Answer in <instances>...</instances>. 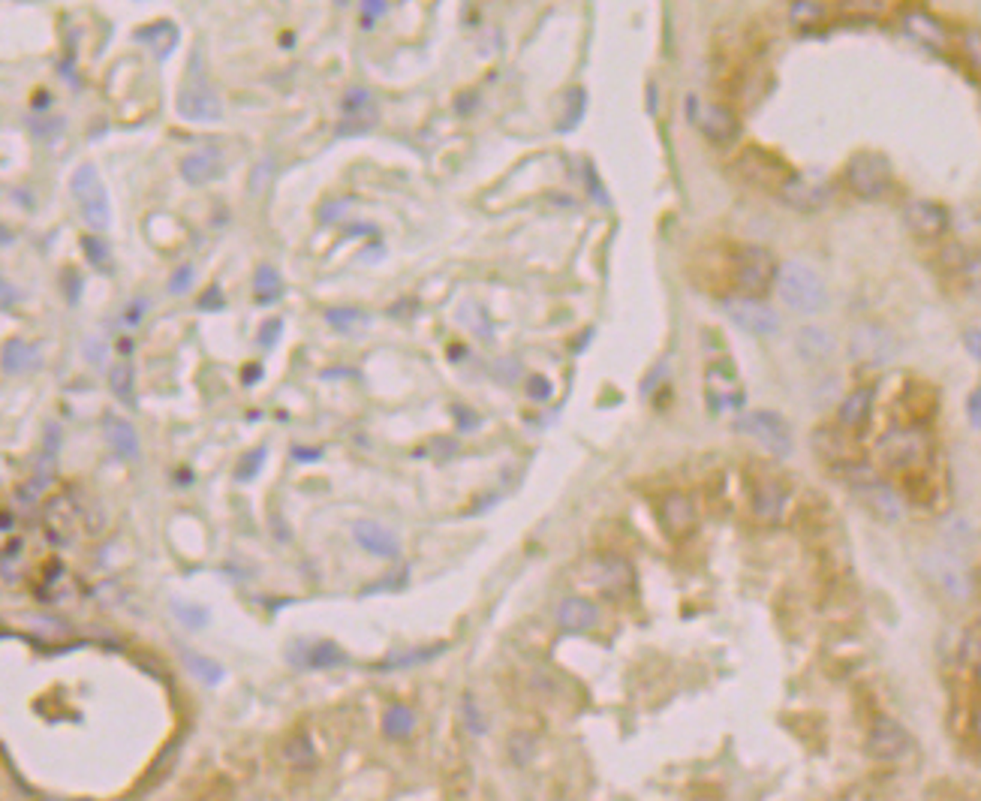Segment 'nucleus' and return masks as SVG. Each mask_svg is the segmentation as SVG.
<instances>
[{
    "label": "nucleus",
    "instance_id": "nucleus-1",
    "mask_svg": "<svg viewBox=\"0 0 981 801\" xmlns=\"http://www.w3.org/2000/svg\"><path fill=\"white\" fill-rule=\"evenodd\" d=\"M728 268H732V284H735V290L741 293V299H753V302H759L762 295L771 290L773 277H777V263H773V256L764 247H755V245L737 247L732 254Z\"/></svg>",
    "mask_w": 981,
    "mask_h": 801
},
{
    "label": "nucleus",
    "instance_id": "nucleus-2",
    "mask_svg": "<svg viewBox=\"0 0 981 801\" xmlns=\"http://www.w3.org/2000/svg\"><path fill=\"white\" fill-rule=\"evenodd\" d=\"M178 115L187 118V121H199V124L223 118L220 97L214 94V88L208 85V76L202 73L199 51L190 58V67H187L181 94H178Z\"/></svg>",
    "mask_w": 981,
    "mask_h": 801
},
{
    "label": "nucleus",
    "instance_id": "nucleus-3",
    "mask_svg": "<svg viewBox=\"0 0 981 801\" xmlns=\"http://www.w3.org/2000/svg\"><path fill=\"white\" fill-rule=\"evenodd\" d=\"M777 286H780L782 302L798 313H816L819 308H825V302H828L822 277L804 263L782 265L777 272Z\"/></svg>",
    "mask_w": 981,
    "mask_h": 801
},
{
    "label": "nucleus",
    "instance_id": "nucleus-4",
    "mask_svg": "<svg viewBox=\"0 0 981 801\" xmlns=\"http://www.w3.org/2000/svg\"><path fill=\"white\" fill-rule=\"evenodd\" d=\"M69 187H73L76 205H79V211H82L88 227H91L94 232L109 229V223H112L109 193H106L100 175H97V166H91V163L79 166L73 172V182H69Z\"/></svg>",
    "mask_w": 981,
    "mask_h": 801
},
{
    "label": "nucleus",
    "instance_id": "nucleus-5",
    "mask_svg": "<svg viewBox=\"0 0 981 801\" xmlns=\"http://www.w3.org/2000/svg\"><path fill=\"white\" fill-rule=\"evenodd\" d=\"M891 163L876 151H858L846 166V187L861 200H879L891 187Z\"/></svg>",
    "mask_w": 981,
    "mask_h": 801
},
{
    "label": "nucleus",
    "instance_id": "nucleus-6",
    "mask_svg": "<svg viewBox=\"0 0 981 801\" xmlns=\"http://www.w3.org/2000/svg\"><path fill=\"white\" fill-rule=\"evenodd\" d=\"M879 455L891 470H915V467L927 464L930 458V443L924 434H918L915 428H894L891 434L879 443Z\"/></svg>",
    "mask_w": 981,
    "mask_h": 801
},
{
    "label": "nucleus",
    "instance_id": "nucleus-7",
    "mask_svg": "<svg viewBox=\"0 0 981 801\" xmlns=\"http://www.w3.org/2000/svg\"><path fill=\"white\" fill-rule=\"evenodd\" d=\"M737 169H741V175L750 184H759L764 191H777V193L786 191L789 182L795 178V172L777 154H771L764 148H746L741 160H737Z\"/></svg>",
    "mask_w": 981,
    "mask_h": 801
},
{
    "label": "nucleus",
    "instance_id": "nucleus-8",
    "mask_svg": "<svg viewBox=\"0 0 981 801\" xmlns=\"http://www.w3.org/2000/svg\"><path fill=\"white\" fill-rule=\"evenodd\" d=\"M737 431L759 440L762 446H768L773 455H789L791 452V431L786 419L768 410H753L737 416Z\"/></svg>",
    "mask_w": 981,
    "mask_h": 801
},
{
    "label": "nucleus",
    "instance_id": "nucleus-9",
    "mask_svg": "<svg viewBox=\"0 0 981 801\" xmlns=\"http://www.w3.org/2000/svg\"><path fill=\"white\" fill-rule=\"evenodd\" d=\"M705 392H708L710 413H728L744 404V389H741V380H737L732 362H717L708 368Z\"/></svg>",
    "mask_w": 981,
    "mask_h": 801
},
{
    "label": "nucleus",
    "instance_id": "nucleus-10",
    "mask_svg": "<svg viewBox=\"0 0 981 801\" xmlns=\"http://www.w3.org/2000/svg\"><path fill=\"white\" fill-rule=\"evenodd\" d=\"M689 121L705 133L710 142L717 145H728L737 136V118L728 106H699L696 97H689Z\"/></svg>",
    "mask_w": 981,
    "mask_h": 801
},
{
    "label": "nucleus",
    "instance_id": "nucleus-11",
    "mask_svg": "<svg viewBox=\"0 0 981 801\" xmlns=\"http://www.w3.org/2000/svg\"><path fill=\"white\" fill-rule=\"evenodd\" d=\"M723 308H726L728 317L737 322V326L753 331V335L768 338V335H777V331H780L777 313H773L768 304H762V302L741 299V295H728V299L723 302Z\"/></svg>",
    "mask_w": 981,
    "mask_h": 801
},
{
    "label": "nucleus",
    "instance_id": "nucleus-12",
    "mask_svg": "<svg viewBox=\"0 0 981 801\" xmlns=\"http://www.w3.org/2000/svg\"><path fill=\"white\" fill-rule=\"evenodd\" d=\"M909 747H912V738H909V732L897 723V720H891V717L873 720V729H870L873 756H879V759H900V756L909 753Z\"/></svg>",
    "mask_w": 981,
    "mask_h": 801
},
{
    "label": "nucleus",
    "instance_id": "nucleus-13",
    "mask_svg": "<svg viewBox=\"0 0 981 801\" xmlns=\"http://www.w3.org/2000/svg\"><path fill=\"white\" fill-rule=\"evenodd\" d=\"M903 218H906V227L921 238H936V236H942V232L949 229V211H945L942 205L930 202V200L909 202Z\"/></svg>",
    "mask_w": 981,
    "mask_h": 801
},
{
    "label": "nucleus",
    "instance_id": "nucleus-14",
    "mask_svg": "<svg viewBox=\"0 0 981 801\" xmlns=\"http://www.w3.org/2000/svg\"><path fill=\"white\" fill-rule=\"evenodd\" d=\"M42 521H46V534L51 543H69L76 534V525H79V509L73 507V500L67 498V494H60V498H55L46 507V516H42Z\"/></svg>",
    "mask_w": 981,
    "mask_h": 801
},
{
    "label": "nucleus",
    "instance_id": "nucleus-15",
    "mask_svg": "<svg viewBox=\"0 0 981 801\" xmlns=\"http://www.w3.org/2000/svg\"><path fill=\"white\" fill-rule=\"evenodd\" d=\"M789 494L777 480H762L753 489V516L762 521H777L780 512L786 509Z\"/></svg>",
    "mask_w": 981,
    "mask_h": 801
},
{
    "label": "nucleus",
    "instance_id": "nucleus-16",
    "mask_svg": "<svg viewBox=\"0 0 981 801\" xmlns=\"http://www.w3.org/2000/svg\"><path fill=\"white\" fill-rule=\"evenodd\" d=\"M353 534H356V543L362 548H367L371 554H380V557H398L401 554L398 536H394L392 530L374 525V521H358V525L353 527Z\"/></svg>",
    "mask_w": 981,
    "mask_h": 801
},
{
    "label": "nucleus",
    "instance_id": "nucleus-17",
    "mask_svg": "<svg viewBox=\"0 0 981 801\" xmlns=\"http://www.w3.org/2000/svg\"><path fill=\"white\" fill-rule=\"evenodd\" d=\"M662 527L669 530L671 536H683L689 534L692 527H696V507H692V500L687 498V494H671L669 500L662 503Z\"/></svg>",
    "mask_w": 981,
    "mask_h": 801
},
{
    "label": "nucleus",
    "instance_id": "nucleus-18",
    "mask_svg": "<svg viewBox=\"0 0 981 801\" xmlns=\"http://www.w3.org/2000/svg\"><path fill=\"white\" fill-rule=\"evenodd\" d=\"M557 620H560V627L566 629V633H588L590 627H597L599 611L588 600L569 597V600L560 602V609H557Z\"/></svg>",
    "mask_w": 981,
    "mask_h": 801
},
{
    "label": "nucleus",
    "instance_id": "nucleus-19",
    "mask_svg": "<svg viewBox=\"0 0 981 801\" xmlns=\"http://www.w3.org/2000/svg\"><path fill=\"white\" fill-rule=\"evenodd\" d=\"M873 392L870 386H861V389H855L852 395H846L843 404H840V413H837V419H840L843 428H861L867 425L870 419V410H873Z\"/></svg>",
    "mask_w": 981,
    "mask_h": 801
},
{
    "label": "nucleus",
    "instance_id": "nucleus-20",
    "mask_svg": "<svg viewBox=\"0 0 981 801\" xmlns=\"http://www.w3.org/2000/svg\"><path fill=\"white\" fill-rule=\"evenodd\" d=\"M181 172L190 184H205L211 182V178H220L223 172V160H220V151H196V154L184 157L181 160Z\"/></svg>",
    "mask_w": 981,
    "mask_h": 801
},
{
    "label": "nucleus",
    "instance_id": "nucleus-21",
    "mask_svg": "<svg viewBox=\"0 0 981 801\" xmlns=\"http://www.w3.org/2000/svg\"><path fill=\"white\" fill-rule=\"evenodd\" d=\"M106 434H109V446L118 458H124V461L139 458V434H136V428H133L130 422H124L118 416H109V419H106Z\"/></svg>",
    "mask_w": 981,
    "mask_h": 801
},
{
    "label": "nucleus",
    "instance_id": "nucleus-22",
    "mask_svg": "<svg viewBox=\"0 0 981 801\" xmlns=\"http://www.w3.org/2000/svg\"><path fill=\"white\" fill-rule=\"evenodd\" d=\"M37 365H40V353L31 344H24V340H10V344L4 347V371L6 374H24Z\"/></svg>",
    "mask_w": 981,
    "mask_h": 801
},
{
    "label": "nucleus",
    "instance_id": "nucleus-23",
    "mask_svg": "<svg viewBox=\"0 0 981 801\" xmlns=\"http://www.w3.org/2000/svg\"><path fill=\"white\" fill-rule=\"evenodd\" d=\"M939 265L945 268V272H954V275H969L976 277V256H972V250L960 247V245H949L942 250L939 256Z\"/></svg>",
    "mask_w": 981,
    "mask_h": 801
},
{
    "label": "nucleus",
    "instance_id": "nucleus-24",
    "mask_svg": "<svg viewBox=\"0 0 981 801\" xmlns=\"http://www.w3.org/2000/svg\"><path fill=\"white\" fill-rule=\"evenodd\" d=\"M254 290H256V302L259 304H272V302L281 299L283 281H281V275H277L272 265H263L256 272V277H254Z\"/></svg>",
    "mask_w": 981,
    "mask_h": 801
},
{
    "label": "nucleus",
    "instance_id": "nucleus-25",
    "mask_svg": "<svg viewBox=\"0 0 981 801\" xmlns=\"http://www.w3.org/2000/svg\"><path fill=\"white\" fill-rule=\"evenodd\" d=\"M861 491H864V498H870V507L876 509V512H882V516H888V518H897L900 516L897 494L891 491V489H885V485L870 482V485H864Z\"/></svg>",
    "mask_w": 981,
    "mask_h": 801
},
{
    "label": "nucleus",
    "instance_id": "nucleus-26",
    "mask_svg": "<svg viewBox=\"0 0 981 801\" xmlns=\"http://www.w3.org/2000/svg\"><path fill=\"white\" fill-rule=\"evenodd\" d=\"M412 723H416V717H412V711L403 705H392L385 711V720H383L385 735H392V738H407L412 732Z\"/></svg>",
    "mask_w": 981,
    "mask_h": 801
},
{
    "label": "nucleus",
    "instance_id": "nucleus-27",
    "mask_svg": "<svg viewBox=\"0 0 981 801\" xmlns=\"http://www.w3.org/2000/svg\"><path fill=\"white\" fill-rule=\"evenodd\" d=\"M109 386L115 392V398L121 404H133V386H136V377H133V368L127 362L115 365L109 371Z\"/></svg>",
    "mask_w": 981,
    "mask_h": 801
},
{
    "label": "nucleus",
    "instance_id": "nucleus-28",
    "mask_svg": "<svg viewBox=\"0 0 981 801\" xmlns=\"http://www.w3.org/2000/svg\"><path fill=\"white\" fill-rule=\"evenodd\" d=\"M326 320L340 331H353L358 326H365V313L358 308H331L326 311Z\"/></svg>",
    "mask_w": 981,
    "mask_h": 801
},
{
    "label": "nucleus",
    "instance_id": "nucleus-29",
    "mask_svg": "<svg viewBox=\"0 0 981 801\" xmlns=\"http://www.w3.org/2000/svg\"><path fill=\"white\" fill-rule=\"evenodd\" d=\"M825 15V6L822 4H807V0H801V4H791V22L798 24H813Z\"/></svg>",
    "mask_w": 981,
    "mask_h": 801
},
{
    "label": "nucleus",
    "instance_id": "nucleus-30",
    "mask_svg": "<svg viewBox=\"0 0 981 801\" xmlns=\"http://www.w3.org/2000/svg\"><path fill=\"white\" fill-rule=\"evenodd\" d=\"M338 663H344V654H340L335 645H329V642H326V645L313 647V654H310V666H338Z\"/></svg>",
    "mask_w": 981,
    "mask_h": 801
},
{
    "label": "nucleus",
    "instance_id": "nucleus-31",
    "mask_svg": "<svg viewBox=\"0 0 981 801\" xmlns=\"http://www.w3.org/2000/svg\"><path fill=\"white\" fill-rule=\"evenodd\" d=\"M263 461H265V446H259V449H254V452H250V455H245V461H241V467L236 470V476H238V480H250V476H254V473L259 470V467H263Z\"/></svg>",
    "mask_w": 981,
    "mask_h": 801
},
{
    "label": "nucleus",
    "instance_id": "nucleus-32",
    "mask_svg": "<svg viewBox=\"0 0 981 801\" xmlns=\"http://www.w3.org/2000/svg\"><path fill=\"white\" fill-rule=\"evenodd\" d=\"M82 247H85V256L91 259L94 265H103L106 259H109V250H106V245H103L100 238L85 236V238H82Z\"/></svg>",
    "mask_w": 981,
    "mask_h": 801
},
{
    "label": "nucleus",
    "instance_id": "nucleus-33",
    "mask_svg": "<svg viewBox=\"0 0 981 801\" xmlns=\"http://www.w3.org/2000/svg\"><path fill=\"white\" fill-rule=\"evenodd\" d=\"M281 331H283V320H277V317L268 320L265 326L259 329V344H263L265 349H272L277 344V338H281Z\"/></svg>",
    "mask_w": 981,
    "mask_h": 801
},
{
    "label": "nucleus",
    "instance_id": "nucleus-34",
    "mask_svg": "<svg viewBox=\"0 0 981 801\" xmlns=\"http://www.w3.org/2000/svg\"><path fill=\"white\" fill-rule=\"evenodd\" d=\"M190 284H193V268L184 265V268H178V272L172 275V281H169V293L181 295V293L190 290Z\"/></svg>",
    "mask_w": 981,
    "mask_h": 801
},
{
    "label": "nucleus",
    "instance_id": "nucleus-35",
    "mask_svg": "<svg viewBox=\"0 0 981 801\" xmlns=\"http://www.w3.org/2000/svg\"><path fill=\"white\" fill-rule=\"evenodd\" d=\"M187 660H190V666H193L196 672L202 675V678L217 681L220 675H223V672H220V666H214V663H208V660H202V657H196V654H187Z\"/></svg>",
    "mask_w": 981,
    "mask_h": 801
},
{
    "label": "nucleus",
    "instance_id": "nucleus-36",
    "mask_svg": "<svg viewBox=\"0 0 981 801\" xmlns=\"http://www.w3.org/2000/svg\"><path fill=\"white\" fill-rule=\"evenodd\" d=\"M527 395H530V398H533V401H545L548 398V395H551V383H548L545 380V377H530V383H527Z\"/></svg>",
    "mask_w": 981,
    "mask_h": 801
},
{
    "label": "nucleus",
    "instance_id": "nucleus-37",
    "mask_svg": "<svg viewBox=\"0 0 981 801\" xmlns=\"http://www.w3.org/2000/svg\"><path fill=\"white\" fill-rule=\"evenodd\" d=\"M220 308H223L220 286H211V290L205 293V299H199V311H220Z\"/></svg>",
    "mask_w": 981,
    "mask_h": 801
},
{
    "label": "nucleus",
    "instance_id": "nucleus-38",
    "mask_svg": "<svg viewBox=\"0 0 981 801\" xmlns=\"http://www.w3.org/2000/svg\"><path fill=\"white\" fill-rule=\"evenodd\" d=\"M385 10H389V4H383V0H371V4H362L365 24H371L374 19H380V15H385Z\"/></svg>",
    "mask_w": 981,
    "mask_h": 801
},
{
    "label": "nucleus",
    "instance_id": "nucleus-39",
    "mask_svg": "<svg viewBox=\"0 0 981 801\" xmlns=\"http://www.w3.org/2000/svg\"><path fill=\"white\" fill-rule=\"evenodd\" d=\"M145 308H148V302L130 304V311H127V317H124V320H127L130 326H139V322H142V311H145Z\"/></svg>",
    "mask_w": 981,
    "mask_h": 801
},
{
    "label": "nucleus",
    "instance_id": "nucleus-40",
    "mask_svg": "<svg viewBox=\"0 0 981 801\" xmlns=\"http://www.w3.org/2000/svg\"><path fill=\"white\" fill-rule=\"evenodd\" d=\"M978 401H981V395H978V389L976 392H972L969 395V401H967V407H969V422H972V425H976L978 428Z\"/></svg>",
    "mask_w": 981,
    "mask_h": 801
},
{
    "label": "nucleus",
    "instance_id": "nucleus-41",
    "mask_svg": "<svg viewBox=\"0 0 981 801\" xmlns=\"http://www.w3.org/2000/svg\"><path fill=\"white\" fill-rule=\"evenodd\" d=\"M967 347H969V353L978 359V329H969L967 331Z\"/></svg>",
    "mask_w": 981,
    "mask_h": 801
},
{
    "label": "nucleus",
    "instance_id": "nucleus-42",
    "mask_svg": "<svg viewBox=\"0 0 981 801\" xmlns=\"http://www.w3.org/2000/svg\"><path fill=\"white\" fill-rule=\"evenodd\" d=\"M178 615H181V618H187V620H190V624H202V620H205V615H202V611H199V615H196L193 609H178Z\"/></svg>",
    "mask_w": 981,
    "mask_h": 801
},
{
    "label": "nucleus",
    "instance_id": "nucleus-43",
    "mask_svg": "<svg viewBox=\"0 0 981 801\" xmlns=\"http://www.w3.org/2000/svg\"><path fill=\"white\" fill-rule=\"evenodd\" d=\"M259 377H263V368H259V365H247V371H245V383H254V380H259Z\"/></svg>",
    "mask_w": 981,
    "mask_h": 801
},
{
    "label": "nucleus",
    "instance_id": "nucleus-44",
    "mask_svg": "<svg viewBox=\"0 0 981 801\" xmlns=\"http://www.w3.org/2000/svg\"><path fill=\"white\" fill-rule=\"evenodd\" d=\"M319 449H295V458H319Z\"/></svg>",
    "mask_w": 981,
    "mask_h": 801
},
{
    "label": "nucleus",
    "instance_id": "nucleus-45",
    "mask_svg": "<svg viewBox=\"0 0 981 801\" xmlns=\"http://www.w3.org/2000/svg\"><path fill=\"white\" fill-rule=\"evenodd\" d=\"M4 476H6V470H4V467H0V482H4Z\"/></svg>",
    "mask_w": 981,
    "mask_h": 801
},
{
    "label": "nucleus",
    "instance_id": "nucleus-46",
    "mask_svg": "<svg viewBox=\"0 0 981 801\" xmlns=\"http://www.w3.org/2000/svg\"><path fill=\"white\" fill-rule=\"evenodd\" d=\"M0 238H6V236H4V232H0Z\"/></svg>",
    "mask_w": 981,
    "mask_h": 801
}]
</instances>
